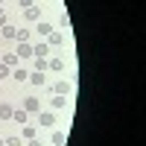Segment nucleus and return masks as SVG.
Returning <instances> with one entry per match:
<instances>
[{
	"mask_svg": "<svg viewBox=\"0 0 146 146\" xmlns=\"http://www.w3.org/2000/svg\"><path fill=\"white\" fill-rule=\"evenodd\" d=\"M35 29H38V35H50V32H53V29H50V23H38Z\"/></svg>",
	"mask_w": 146,
	"mask_h": 146,
	"instance_id": "nucleus-11",
	"label": "nucleus"
},
{
	"mask_svg": "<svg viewBox=\"0 0 146 146\" xmlns=\"http://www.w3.org/2000/svg\"><path fill=\"white\" fill-rule=\"evenodd\" d=\"M32 53L38 56V58H44L47 53H50V44H35V47H32Z\"/></svg>",
	"mask_w": 146,
	"mask_h": 146,
	"instance_id": "nucleus-2",
	"label": "nucleus"
},
{
	"mask_svg": "<svg viewBox=\"0 0 146 146\" xmlns=\"http://www.w3.org/2000/svg\"><path fill=\"white\" fill-rule=\"evenodd\" d=\"M18 56H21V58H29V56H35V53H32V44L21 41V44H18Z\"/></svg>",
	"mask_w": 146,
	"mask_h": 146,
	"instance_id": "nucleus-1",
	"label": "nucleus"
},
{
	"mask_svg": "<svg viewBox=\"0 0 146 146\" xmlns=\"http://www.w3.org/2000/svg\"><path fill=\"white\" fill-rule=\"evenodd\" d=\"M32 3H35V0H21V6H23V9H29Z\"/></svg>",
	"mask_w": 146,
	"mask_h": 146,
	"instance_id": "nucleus-23",
	"label": "nucleus"
},
{
	"mask_svg": "<svg viewBox=\"0 0 146 146\" xmlns=\"http://www.w3.org/2000/svg\"><path fill=\"white\" fill-rule=\"evenodd\" d=\"M15 32H18L15 27H9V23H3V35H6V38H15Z\"/></svg>",
	"mask_w": 146,
	"mask_h": 146,
	"instance_id": "nucleus-12",
	"label": "nucleus"
},
{
	"mask_svg": "<svg viewBox=\"0 0 146 146\" xmlns=\"http://www.w3.org/2000/svg\"><path fill=\"white\" fill-rule=\"evenodd\" d=\"M29 146H41V143H38V140H35V137H32V140H29Z\"/></svg>",
	"mask_w": 146,
	"mask_h": 146,
	"instance_id": "nucleus-25",
	"label": "nucleus"
},
{
	"mask_svg": "<svg viewBox=\"0 0 146 146\" xmlns=\"http://www.w3.org/2000/svg\"><path fill=\"white\" fill-rule=\"evenodd\" d=\"M27 114H29V111L18 108V111H12V120H15V123H27Z\"/></svg>",
	"mask_w": 146,
	"mask_h": 146,
	"instance_id": "nucleus-3",
	"label": "nucleus"
},
{
	"mask_svg": "<svg viewBox=\"0 0 146 146\" xmlns=\"http://www.w3.org/2000/svg\"><path fill=\"white\" fill-rule=\"evenodd\" d=\"M6 76H12V70H9V64H0V79H6Z\"/></svg>",
	"mask_w": 146,
	"mask_h": 146,
	"instance_id": "nucleus-21",
	"label": "nucleus"
},
{
	"mask_svg": "<svg viewBox=\"0 0 146 146\" xmlns=\"http://www.w3.org/2000/svg\"><path fill=\"white\" fill-rule=\"evenodd\" d=\"M56 94L67 96V94H70V85H67V82H58V85H56Z\"/></svg>",
	"mask_w": 146,
	"mask_h": 146,
	"instance_id": "nucleus-7",
	"label": "nucleus"
},
{
	"mask_svg": "<svg viewBox=\"0 0 146 146\" xmlns=\"http://www.w3.org/2000/svg\"><path fill=\"white\" fill-rule=\"evenodd\" d=\"M35 108H38V100H27L23 102V111H35Z\"/></svg>",
	"mask_w": 146,
	"mask_h": 146,
	"instance_id": "nucleus-10",
	"label": "nucleus"
},
{
	"mask_svg": "<svg viewBox=\"0 0 146 146\" xmlns=\"http://www.w3.org/2000/svg\"><path fill=\"white\" fill-rule=\"evenodd\" d=\"M0 117L9 120V117H12V108H9V105H0Z\"/></svg>",
	"mask_w": 146,
	"mask_h": 146,
	"instance_id": "nucleus-20",
	"label": "nucleus"
},
{
	"mask_svg": "<svg viewBox=\"0 0 146 146\" xmlns=\"http://www.w3.org/2000/svg\"><path fill=\"white\" fill-rule=\"evenodd\" d=\"M27 79H29L32 85H44V73H41V70H38V73H29Z\"/></svg>",
	"mask_w": 146,
	"mask_h": 146,
	"instance_id": "nucleus-5",
	"label": "nucleus"
},
{
	"mask_svg": "<svg viewBox=\"0 0 146 146\" xmlns=\"http://www.w3.org/2000/svg\"><path fill=\"white\" fill-rule=\"evenodd\" d=\"M3 23H6V18H3V6H0V27H3Z\"/></svg>",
	"mask_w": 146,
	"mask_h": 146,
	"instance_id": "nucleus-24",
	"label": "nucleus"
},
{
	"mask_svg": "<svg viewBox=\"0 0 146 146\" xmlns=\"http://www.w3.org/2000/svg\"><path fill=\"white\" fill-rule=\"evenodd\" d=\"M12 76H15L18 82H27V76H29V73H27V70H21V67H18V70H12Z\"/></svg>",
	"mask_w": 146,
	"mask_h": 146,
	"instance_id": "nucleus-8",
	"label": "nucleus"
},
{
	"mask_svg": "<svg viewBox=\"0 0 146 146\" xmlns=\"http://www.w3.org/2000/svg\"><path fill=\"white\" fill-rule=\"evenodd\" d=\"M15 62H18V56H15V53H9V56L3 58V64H15Z\"/></svg>",
	"mask_w": 146,
	"mask_h": 146,
	"instance_id": "nucleus-22",
	"label": "nucleus"
},
{
	"mask_svg": "<svg viewBox=\"0 0 146 146\" xmlns=\"http://www.w3.org/2000/svg\"><path fill=\"white\" fill-rule=\"evenodd\" d=\"M38 123H41V126H53V123H56V117H53L50 111H44V114L38 117Z\"/></svg>",
	"mask_w": 146,
	"mask_h": 146,
	"instance_id": "nucleus-4",
	"label": "nucleus"
},
{
	"mask_svg": "<svg viewBox=\"0 0 146 146\" xmlns=\"http://www.w3.org/2000/svg\"><path fill=\"white\" fill-rule=\"evenodd\" d=\"M0 3H3V0H0Z\"/></svg>",
	"mask_w": 146,
	"mask_h": 146,
	"instance_id": "nucleus-27",
	"label": "nucleus"
},
{
	"mask_svg": "<svg viewBox=\"0 0 146 146\" xmlns=\"http://www.w3.org/2000/svg\"><path fill=\"white\" fill-rule=\"evenodd\" d=\"M35 67L44 73V70H47V58H38V56H35Z\"/></svg>",
	"mask_w": 146,
	"mask_h": 146,
	"instance_id": "nucleus-18",
	"label": "nucleus"
},
{
	"mask_svg": "<svg viewBox=\"0 0 146 146\" xmlns=\"http://www.w3.org/2000/svg\"><path fill=\"white\" fill-rule=\"evenodd\" d=\"M15 38H18V41H27V38H29V29H18Z\"/></svg>",
	"mask_w": 146,
	"mask_h": 146,
	"instance_id": "nucleus-16",
	"label": "nucleus"
},
{
	"mask_svg": "<svg viewBox=\"0 0 146 146\" xmlns=\"http://www.w3.org/2000/svg\"><path fill=\"white\" fill-rule=\"evenodd\" d=\"M53 108H64V96H62V94L53 96Z\"/></svg>",
	"mask_w": 146,
	"mask_h": 146,
	"instance_id": "nucleus-17",
	"label": "nucleus"
},
{
	"mask_svg": "<svg viewBox=\"0 0 146 146\" xmlns=\"http://www.w3.org/2000/svg\"><path fill=\"white\" fill-rule=\"evenodd\" d=\"M21 143H23L21 137H6V140H3V146H21Z\"/></svg>",
	"mask_w": 146,
	"mask_h": 146,
	"instance_id": "nucleus-15",
	"label": "nucleus"
},
{
	"mask_svg": "<svg viewBox=\"0 0 146 146\" xmlns=\"http://www.w3.org/2000/svg\"><path fill=\"white\" fill-rule=\"evenodd\" d=\"M47 38H50V47H58V44H62V35H58V32H50Z\"/></svg>",
	"mask_w": 146,
	"mask_h": 146,
	"instance_id": "nucleus-9",
	"label": "nucleus"
},
{
	"mask_svg": "<svg viewBox=\"0 0 146 146\" xmlns=\"http://www.w3.org/2000/svg\"><path fill=\"white\" fill-rule=\"evenodd\" d=\"M23 137L32 140V137H35V129H32V126H23Z\"/></svg>",
	"mask_w": 146,
	"mask_h": 146,
	"instance_id": "nucleus-19",
	"label": "nucleus"
},
{
	"mask_svg": "<svg viewBox=\"0 0 146 146\" xmlns=\"http://www.w3.org/2000/svg\"><path fill=\"white\" fill-rule=\"evenodd\" d=\"M0 146H3V140H0Z\"/></svg>",
	"mask_w": 146,
	"mask_h": 146,
	"instance_id": "nucleus-26",
	"label": "nucleus"
},
{
	"mask_svg": "<svg viewBox=\"0 0 146 146\" xmlns=\"http://www.w3.org/2000/svg\"><path fill=\"white\" fill-rule=\"evenodd\" d=\"M47 67H50V70H62L64 62H62V58H50V62H47Z\"/></svg>",
	"mask_w": 146,
	"mask_h": 146,
	"instance_id": "nucleus-6",
	"label": "nucleus"
},
{
	"mask_svg": "<svg viewBox=\"0 0 146 146\" xmlns=\"http://www.w3.org/2000/svg\"><path fill=\"white\" fill-rule=\"evenodd\" d=\"M53 143L56 146H64V135H62V131H53Z\"/></svg>",
	"mask_w": 146,
	"mask_h": 146,
	"instance_id": "nucleus-14",
	"label": "nucleus"
},
{
	"mask_svg": "<svg viewBox=\"0 0 146 146\" xmlns=\"http://www.w3.org/2000/svg\"><path fill=\"white\" fill-rule=\"evenodd\" d=\"M27 21H38V9H35V6L27 9Z\"/></svg>",
	"mask_w": 146,
	"mask_h": 146,
	"instance_id": "nucleus-13",
	"label": "nucleus"
}]
</instances>
